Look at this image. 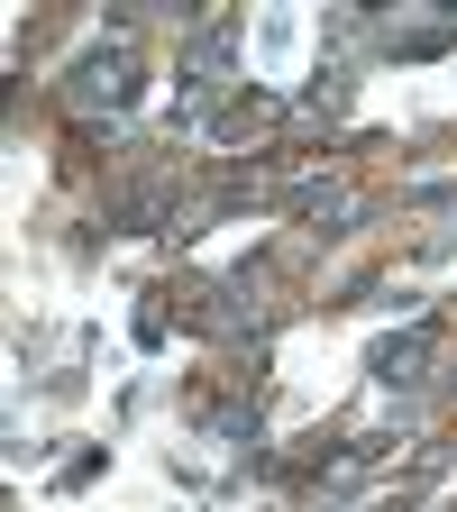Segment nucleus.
<instances>
[{"label": "nucleus", "mask_w": 457, "mask_h": 512, "mask_svg": "<svg viewBox=\"0 0 457 512\" xmlns=\"http://www.w3.org/2000/svg\"><path fill=\"white\" fill-rule=\"evenodd\" d=\"M430 357H439V330H403L394 348L375 357V384H384V394H412V384L430 375Z\"/></svg>", "instance_id": "obj_2"}, {"label": "nucleus", "mask_w": 457, "mask_h": 512, "mask_svg": "<svg viewBox=\"0 0 457 512\" xmlns=\"http://www.w3.org/2000/svg\"><path fill=\"white\" fill-rule=\"evenodd\" d=\"M128 46H101V55H83V74H74V110H119L128 101Z\"/></svg>", "instance_id": "obj_1"}]
</instances>
